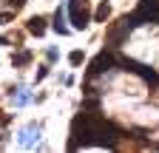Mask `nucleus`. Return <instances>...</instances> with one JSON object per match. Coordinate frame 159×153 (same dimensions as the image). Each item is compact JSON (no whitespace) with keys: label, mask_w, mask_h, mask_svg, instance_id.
<instances>
[{"label":"nucleus","mask_w":159,"mask_h":153,"mask_svg":"<svg viewBox=\"0 0 159 153\" xmlns=\"http://www.w3.org/2000/svg\"><path fill=\"white\" fill-rule=\"evenodd\" d=\"M68 14H71V26L74 28H85L91 23L88 0H68Z\"/></svg>","instance_id":"1"},{"label":"nucleus","mask_w":159,"mask_h":153,"mask_svg":"<svg viewBox=\"0 0 159 153\" xmlns=\"http://www.w3.org/2000/svg\"><path fill=\"white\" fill-rule=\"evenodd\" d=\"M40 133H43V125H37V122H31V125H26L23 128V133H20V147H34L37 142H40Z\"/></svg>","instance_id":"2"},{"label":"nucleus","mask_w":159,"mask_h":153,"mask_svg":"<svg viewBox=\"0 0 159 153\" xmlns=\"http://www.w3.org/2000/svg\"><path fill=\"white\" fill-rule=\"evenodd\" d=\"M111 65H114V54H111V51H102V54H99L97 60L91 63V74L97 76V74H102V71H108Z\"/></svg>","instance_id":"3"},{"label":"nucleus","mask_w":159,"mask_h":153,"mask_svg":"<svg viewBox=\"0 0 159 153\" xmlns=\"http://www.w3.org/2000/svg\"><path fill=\"white\" fill-rule=\"evenodd\" d=\"M11 99H14V105H17V108H23V105H29V102H31V94H29V91H23V88H11Z\"/></svg>","instance_id":"4"},{"label":"nucleus","mask_w":159,"mask_h":153,"mask_svg":"<svg viewBox=\"0 0 159 153\" xmlns=\"http://www.w3.org/2000/svg\"><path fill=\"white\" fill-rule=\"evenodd\" d=\"M54 28H57V34H63V37L71 31V28L66 26V9H57V14H54Z\"/></svg>","instance_id":"5"},{"label":"nucleus","mask_w":159,"mask_h":153,"mask_svg":"<svg viewBox=\"0 0 159 153\" xmlns=\"http://www.w3.org/2000/svg\"><path fill=\"white\" fill-rule=\"evenodd\" d=\"M29 31L37 34V37H43V34H46V17H40V14L31 17V20H29Z\"/></svg>","instance_id":"6"},{"label":"nucleus","mask_w":159,"mask_h":153,"mask_svg":"<svg viewBox=\"0 0 159 153\" xmlns=\"http://www.w3.org/2000/svg\"><path fill=\"white\" fill-rule=\"evenodd\" d=\"M29 60H31V51H23V54H17V57H14V65H26Z\"/></svg>","instance_id":"7"},{"label":"nucleus","mask_w":159,"mask_h":153,"mask_svg":"<svg viewBox=\"0 0 159 153\" xmlns=\"http://www.w3.org/2000/svg\"><path fill=\"white\" fill-rule=\"evenodd\" d=\"M108 14H111V6H108V3H102V6L97 9V20H105Z\"/></svg>","instance_id":"8"},{"label":"nucleus","mask_w":159,"mask_h":153,"mask_svg":"<svg viewBox=\"0 0 159 153\" xmlns=\"http://www.w3.org/2000/svg\"><path fill=\"white\" fill-rule=\"evenodd\" d=\"M68 63L71 65H80V63H83V51H71L68 54Z\"/></svg>","instance_id":"9"},{"label":"nucleus","mask_w":159,"mask_h":153,"mask_svg":"<svg viewBox=\"0 0 159 153\" xmlns=\"http://www.w3.org/2000/svg\"><path fill=\"white\" fill-rule=\"evenodd\" d=\"M46 76H48V68H46V65H40V71H37V76H34V82H43Z\"/></svg>","instance_id":"10"},{"label":"nucleus","mask_w":159,"mask_h":153,"mask_svg":"<svg viewBox=\"0 0 159 153\" xmlns=\"http://www.w3.org/2000/svg\"><path fill=\"white\" fill-rule=\"evenodd\" d=\"M46 57H48V60L54 63V60H57V57H60V51H57V48H48V51H46Z\"/></svg>","instance_id":"11"},{"label":"nucleus","mask_w":159,"mask_h":153,"mask_svg":"<svg viewBox=\"0 0 159 153\" xmlns=\"http://www.w3.org/2000/svg\"><path fill=\"white\" fill-rule=\"evenodd\" d=\"M26 0H6V6H23Z\"/></svg>","instance_id":"12"},{"label":"nucleus","mask_w":159,"mask_h":153,"mask_svg":"<svg viewBox=\"0 0 159 153\" xmlns=\"http://www.w3.org/2000/svg\"><path fill=\"white\" fill-rule=\"evenodd\" d=\"M0 20H3V14H0Z\"/></svg>","instance_id":"13"}]
</instances>
